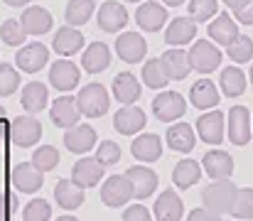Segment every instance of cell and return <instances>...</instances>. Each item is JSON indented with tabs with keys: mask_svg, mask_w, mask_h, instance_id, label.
<instances>
[{
	"mask_svg": "<svg viewBox=\"0 0 253 221\" xmlns=\"http://www.w3.org/2000/svg\"><path fill=\"white\" fill-rule=\"evenodd\" d=\"M236 194H239V189L231 179H214L202 194L204 209H209L214 214H229L231 207H234Z\"/></svg>",
	"mask_w": 253,
	"mask_h": 221,
	"instance_id": "cell-1",
	"label": "cell"
},
{
	"mask_svg": "<svg viewBox=\"0 0 253 221\" xmlns=\"http://www.w3.org/2000/svg\"><path fill=\"white\" fill-rule=\"evenodd\" d=\"M108 103H111V96L106 93V88L96 81L86 84L84 88L79 91L77 96V106H79V113L91 116V118H98L108 111Z\"/></svg>",
	"mask_w": 253,
	"mask_h": 221,
	"instance_id": "cell-2",
	"label": "cell"
},
{
	"mask_svg": "<svg viewBox=\"0 0 253 221\" xmlns=\"http://www.w3.org/2000/svg\"><path fill=\"white\" fill-rule=\"evenodd\" d=\"M187 54H189L192 69L199 74H209V72H214V69H219V64H221V59H224L221 52H219V47H216L214 42H209V40L194 42Z\"/></svg>",
	"mask_w": 253,
	"mask_h": 221,
	"instance_id": "cell-3",
	"label": "cell"
},
{
	"mask_svg": "<svg viewBox=\"0 0 253 221\" xmlns=\"http://www.w3.org/2000/svg\"><path fill=\"white\" fill-rule=\"evenodd\" d=\"M10 182H12V187H15L17 192H22V194H35V192H40V187H42V182H44V175H42L32 162H20V165L12 167Z\"/></svg>",
	"mask_w": 253,
	"mask_h": 221,
	"instance_id": "cell-4",
	"label": "cell"
},
{
	"mask_svg": "<svg viewBox=\"0 0 253 221\" xmlns=\"http://www.w3.org/2000/svg\"><path fill=\"white\" fill-rule=\"evenodd\" d=\"M130 197H133V184H130V179L126 175L123 177L121 175H113L101 187V202L106 207H123Z\"/></svg>",
	"mask_w": 253,
	"mask_h": 221,
	"instance_id": "cell-5",
	"label": "cell"
},
{
	"mask_svg": "<svg viewBox=\"0 0 253 221\" xmlns=\"http://www.w3.org/2000/svg\"><path fill=\"white\" fill-rule=\"evenodd\" d=\"M10 138L12 143L20 147H30L35 145L42 138V123L32 116H20L10 123Z\"/></svg>",
	"mask_w": 253,
	"mask_h": 221,
	"instance_id": "cell-6",
	"label": "cell"
},
{
	"mask_svg": "<svg viewBox=\"0 0 253 221\" xmlns=\"http://www.w3.org/2000/svg\"><path fill=\"white\" fill-rule=\"evenodd\" d=\"M229 140L234 145H249L251 140V113L246 106H234L229 111Z\"/></svg>",
	"mask_w": 253,
	"mask_h": 221,
	"instance_id": "cell-7",
	"label": "cell"
},
{
	"mask_svg": "<svg viewBox=\"0 0 253 221\" xmlns=\"http://www.w3.org/2000/svg\"><path fill=\"white\" fill-rule=\"evenodd\" d=\"M184 108H187V103L177 91H163L160 96L153 98V113L158 116V121H165V123L184 116Z\"/></svg>",
	"mask_w": 253,
	"mask_h": 221,
	"instance_id": "cell-8",
	"label": "cell"
},
{
	"mask_svg": "<svg viewBox=\"0 0 253 221\" xmlns=\"http://www.w3.org/2000/svg\"><path fill=\"white\" fill-rule=\"evenodd\" d=\"M207 32H209L211 42L219 44V47H231L241 37L236 20L231 15H226V12H219V17H214V22H209V30Z\"/></svg>",
	"mask_w": 253,
	"mask_h": 221,
	"instance_id": "cell-9",
	"label": "cell"
},
{
	"mask_svg": "<svg viewBox=\"0 0 253 221\" xmlns=\"http://www.w3.org/2000/svg\"><path fill=\"white\" fill-rule=\"evenodd\" d=\"M15 62H17V67H20L22 72L37 74L49 62V49H47L44 44H40V42H30V44H25V47L15 54Z\"/></svg>",
	"mask_w": 253,
	"mask_h": 221,
	"instance_id": "cell-10",
	"label": "cell"
},
{
	"mask_svg": "<svg viewBox=\"0 0 253 221\" xmlns=\"http://www.w3.org/2000/svg\"><path fill=\"white\" fill-rule=\"evenodd\" d=\"M116 52L123 62L128 64H138L145 54H148V42L145 37H140L138 32H126L116 40Z\"/></svg>",
	"mask_w": 253,
	"mask_h": 221,
	"instance_id": "cell-11",
	"label": "cell"
},
{
	"mask_svg": "<svg viewBox=\"0 0 253 221\" xmlns=\"http://www.w3.org/2000/svg\"><path fill=\"white\" fill-rule=\"evenodd\" d=\"M103 177V165L96 160V157H82L79 162H74L72 167V182L77 187H96Z\"/></svg>",
	"mask_w": 253,
	"mask_h": 221,
	"instance_id": "cell-12",
	"label": "cell"
},
{
	"mask_svg": "<svg viewBox=\"0 0 253 221\" xmlns=\"http://www.w3.org/2000/svg\"><path fill=\"white\" fill-rule=\"evenodd\" d=\"M98 27L103 32H118L121 27L128 25V10L116 2V0H106L101 7H98Z\"/></svg>",
	"mask_w": 253,
	"mask_h": 221,
	"instance_id": "cell-13",
	"label": "cell"
},
{
	"mask_svg": "<svg viewBox=\"0 0 253 221\" xmlns=\"http://www.w3.org/2000/svg\"><path fill=\"white\" fill-rule=\"evenodd\" d=\"M197 133L204 143L209 145H219L224 140V113L221 111H209L204 116H199L197 121Z\"/></svg>",
	"mask_w": 253,
	"mask_h": 221,
	"instance_id": "cell-14",
	"label": "cell"
},
{
	"mask_svg": "<svg viewBox=\"0 0 253 221\" xmlns=\"http://www.w3.org/2000/svg\"><path fill=\"white\" fill-rule=\"evenodd\" d=\"M49 116H52V121H54V126H59V128H74L77 123H79V106H77V98H72V96H59L54 103H52V111H49Z\"/></svg>",
	"mask_w": 253,
	"mask_h": 221,
	"instance_id": "cell-15",
	"label": "cell"
},
{
	"mask_svg": "<svg viewBox=\"0 0 253 221\" xmlns=\"http://www.w3.org/2000/svg\"><path fill=\"white\" fill-rule=\"evenodd\" d=\"M135 22L140 30L145 32H158L165 22H168V10L160 5V2H143L135 12Z\"/></svg>",
	"mask_w": 253,
	"mask_h": 221,
	"instance_id": "cell-16",
	"label": "cell"
},
{
	"mask_svg": "<svg viewBox=\"0 0 253 221\" xmlns=\"http://www.w3.org/2000/svg\"><path fill=\"white\" fill-rule=\"evenodd\" d=\"M145 113H143V108H138V106H123L118 113H116V118H113V128L121 133V135H135L140 128H145Z\"/></svg>",
	"mask_w": 253,
	"mask_h": 221,
	"instance_id": "cell-17",
	"label": "cell"
},
{
	"mask_svg": "<svg viewBox=\"0 0 253 221\" xmlns=\"http://www.w3.org/2000/svg\"><path fill=\"white\" fill-rule=\"evenodd\" d=\"M126 177L130 179V184H133V197H138V199H148V197L155 192V187H158V175H155L150 167L135 165V167H130V170L126 172Z\"/></svg>",
	"mask_w": 253,
	"mask_h": 221,
	"instance_id": "cell-18",
	"label": "cell"
},
{
	"mask_svg": "<svg viewBox=\"0 0 253 221\" xmlns=\"http://www.w3.org/2000/svg\"><path fill=\"white\" fill-rule=\"evenodd\" d=\"M202 167L211 179H229V175L234 172V160L224 150H209L202 160Z\"/></svg>",
	"mask_w": 253,
	"mask_h": 221,
	"instance_id": "cell-19",
	"label": "cell"
},
{
	"mask_svg": "<svg viewBox=\"0 0 253 221\" xmlns=\"http://www.w3.org/2000/svg\"><path fill=\"white\" fill-rule=\"evenodd\" d=\"M49 81L59 91H72L79 84V67L74 62H69V59H59L49 69Z\"/></svg>",
	"mask_w": 253,
	"mask_h": 221,
	"instance_id": "cell-20",
	"label": "cell"
},
{
	"mask_svg": "<svg viewBox=\"0 0 253 221\" xmlns=\"http://www.w3.org/2000/svg\"><path fill=\"white\" fill-rule=\"evenodd\" d=\"M113 96L123 106H133L140 98V81L130 72H121L113 76Z\"/></svg>",
	"mask_w": 253,
	"mask_h": 221,
	"instance_id": "cell-21",
	"label": "cell"
},
{
	"mask_svg": "<svg viewBox=\"0 0 253 221\" xmlns=\"http://www.w3.org/2000/svg\"><path fill=\"white\" fill-rule=\"evenodd\" d=\"M194 37H197V22L192 17H174L169 22L168 32H165V42L177 47V49L182 44H189Z\"/></svg>",
	"mask_w": 253,
	"mask_h": 221,
	"instance_id": "cell-22",
	"label": "cell"
},
{
	"mask_svg": "<svg viewBox=\"0 0 253 221\" xmlns=\"http://www.w3.org/2000/svg\"><path fill=\"white\" fill-rule=\"evenodd\" d=\"M155 219L158 221H179L184 214V204L179 199V194H174L172 189H165L158 199H155Z\"/></svg>",
	"mask_w": 253,
	"mask_h": 221,
	"instance_id": "cell-23",
	"label": "cell"
},
{
	"mask_svg": "<svg viewBox=\"0 0 253 221\" xmlns=\"http://www.w3.org/2000/svg\"><path fill=\"white\" fill-rule=\"evenodd\" d=\"M20 25L25 27L27 35H44V32H49V27H52V15H49V10H44L42 5H32V7H27V10L22 12Z\"/></svg>",
	"mask_w": 253,
	"mask_h": 221,
	"instance_id": "cell-24",
	"label": "cell"
},
{
	"mask_svg": "<svg viewBox=\"0 0 253 221\" xmlns=\"http://www.w3.org/2000/svg\"><path fill=\"white\" fill-rule=\"evenodd\" d=\"M130 152L140 162H155L163 155V143H160V138L155 133H145V135H138L130 143Z\"/></svg>",
	"mask_w": 253,
	"mask_h": 221,
	"instance_id": "cell-25",
	"label": "cell"
},
{
	"mask_svg": "<svg viewBox=\"0 0 253 221\" xmlns=\"http://www.w3.org/2000/svg\"><path fill=\"white\" fill-rule=\"evenodd\" d=\"M64 145H67V150H72L77 155H84L96 145V131L91 126H74V128L67 131Z\"/></svg>",
	"mask_w": 253,
	"mask_h": 221,
	"instance_id": "cell-26",
	"label": "cell"
},
{
	"mask_svg": "<svg viewBox=\"0 0 253 221\" xmlns=\"http://www.w3.org/2000/svg\"><path fill=\"white\" fill-rule=\"evenodd\" d=\"M189 98H192V103H194L199 111H207V108H214V106L219 103L221 96H219L214 81H209V79H199L197 84H192V88H189Z\"/></svg>",
	"mask_w": 253,
	"mask_h": 221,
	"instance_id": "cell-27",
	"label": "cell"
},
{
	"mask_svg": "<svg viewBox=\"0 0 253 221\" xmlns=\"http://www.w3.org/2000/svg\"><path fill=\"white\" fill-rule=\"evenodd\" d=\"M47 98H49V93H47V86H44V84L30 81V84L22 86L20 103H22V108H25L27 113H40V111L47 106Z\"/></svg>",
	"mask_w": 253,
	"mask_h": 221,
	"instance_id": "cell-28",
	"label": "cell"
},
{
	"mask_svg": "<svg viewBox=\"0 0 253 221\" xmlns=\"http://www.w3.org/2000/svg\"><path fill=\"white\" fill-rule=\"evenodd\" d=\"M84 189L82 187H77L72 179H59L57 182V187H54V199L59 202V207L62 209H79L82 204H84Z\"/></svg>",
	"mask_w": 253,
	"mask_h": 221,
	"instance_id": "cell-29",
	"label": "cell"
},
{
	"mask_svg": "<svg viewBox=\"0 0 253 221\" xmlns=\"http://www.w3.org/2000/svg\"><path fill=\"white\" fill-rule=\"evenodd\" d=\"M160 62H163V67H165L169 79H174V81H182L187 74L192 72L189 54L182 52V49H168V52L160 57Z\"/></svg>",
	"mask_w": 253,
	"mask_h": 221,
	"instance_id": "cell-30",
	"label": "cell"
},
{
	"mask_svg": "<svg viewBox=\"0 0 253 221\" xmlns=\"http://www.w3.org/2000/svg\"><path fill=\"white\" fill-rule=\"evenodd\" d=\"M108 64H111V49H108L103 42H93V44L86 47L84 57H82V67H84L88 74L103 72Z\"/></svg>",
	"mask_w": 253,
	"mask_h": 221,
	"instance_id": "cell-31",
	"label": "cell"
},
{
	"mask_svg": "<svg viewBox=\"0 0 253 221\" xmlns=\"http://www.w3.org/2000/svg\"><path fill=\"white\" fill-rule=\"evenodd\" d=\"M54 49H57V54H62V57H72V54H77L82 47H84V35L79 32V30H74V27H62L57 35H54Z\"/></svg>",
	"mask_w": 253,
	"mask_h": 221,
	"instance_id": "cell-32",
	"label": "cell"
},
{
	"mask_svg": "<svg viewBox=\"0 0 253 221\" xmlns=\"http://www.w3.org/2000/svg\"><path fill=\"white\" fill-rule=\"evenodd\" d=\"M197 143V135L192 131L189 123H174L168 131V145L177 152H192V147Z\"/></svg>",
	"mask_w": 253,
	"mask_h": 221,
	"instance_id": "cell-33",
	"label": "cell"
},
{
	"mask_svg": "<svg viewBox=\"0 0 253 221\" xmlns=\"http://www.w3.org/2000/svg\"><path fill=\"white\" fill-rule=\"evenodd\" d=\"M202 177V170H199V162L197 160H179L174 165V172H172V182L179 187V189H189L192 184H197Z\"/></svg>",
	"mask_w": 253,
	"mask_h": 221,
	"instance_id": "cell-34",
	"label": "cell"
},
{
	"mask_svg": "<svg viewBox=\"0 0 253 221\" xmlns=\"http://www.w3.org/2000/svg\"><path fill=\"white\" fill-rule=\"evenodd\" d=\"M221 91L224 96H241L246 88V74L241 72L239 67H226L221 69Z\"/></svg>",
	"mask_w": 253,
	"mask_h": 221,
	"instance_id": "cell-35",
	"label": "cell"
},
{
	"mask_svg": "<svg viewBox=\"0 0 253 221\" xmlns=\"http://www.w3.org/2000/svg\"><path fill=\"white\" fill-rule=\"evenodd\" d=\"M93 0H69L67 5V22L69 27H77V25H86L88 17L93 15Z\"/></svg>",
	"mask_w": 253,
	"mask_h": 221,
	"instance_id": "cell-36",
	"label": "cell"
},
{
	"mask_svg": "<svg viewBox=\"0 0 253 221\" xmlns=\"http://www.w3.org/2000/svg\"><path fill=\"white\" fill-rule=\"evenodd\" d=\"M143 81H145V86H150V88H165V86H168L169 76L160 59H148V62H145V67H143Z\"/></svg>",
	"mask_w": 253,
	"mask_h": 221,
	"instance_id": "cell-37",
	"label": "cell"
},
{
	"mask_svg": "<svg viewBox=\"0 0 253 221\" xmlns=\"http://www.w3.org/2000/svg\"><path fill=\"white\" fill-rule=\"evenodd\" d=\"M234 219H244V221H251L253 219V187H244L239 189L236 199H234V207L229 212Z\"/></svg>",
	"mask_w": 253,
	"mask_h": 221,
	"instance_id": "cell-38",
	"label": "cell"
},
{
	"mask_svg": "<svg viewBox=\"0 0 253 221\" xmlns=\"http://www.w3.org/2000/svg\"><path fill=\"white\" fill-rule=\"evenodd\" d=\"M32 165L40 170V172H49L59 165V150L54 145H42L32 152Z\"/></svg>",
	"mask_w": 253,
	"mask_h": 221,
	"instance_id": "cell-39",
	"label": "cell"
},
{
	"mask_svg": "<svg viewBox=\"0 0 253 221\" xmlns=\"http://www.w3.org/2000/svg\"><path fill=\"white\" fill-rule=\"evenodd\" d=\"M25 35H27L25 27H22L20 20H15V17L5 20L2 27H0V37H2V42L10 44V47H20V44L25 42Z\"/></svg>",
	"mask_w": 253,
	"mask_h": 221,
	"instance_id": "cell-40",
	"label": "cell"
},
{
	"mask_svg": "<svg viewBox=\"0 0 253 221\" xmlns=\"http://www.w3.org/2000/svg\"><path fill=\"white\" fill-rule=\"evenodd\" d=\"M226 54H229V59H234L236 64H246V62H251L253 57V40L251 37H239L231 47H226Z\"/></svg>",
	"mask_w": 253,
	"mask_h": 221,
	"instance_id": "cell-41",
	"label": "cell"
},
{
	"mask_svg": "<svg viewBox=\"0 0 253 221\" xmlns=\"http://www.w3.org/2000/svg\"><path fill=\"white\" fill-rule=\"evenodd\" d=\"M219 10L216 0H189V15L194 22H204L209 17H214Z\"/></svg>",
	"mask_w": 253,
	"mask_h": 221,
	"instance_id": "cell-42",
	"label": "cell"
},
{
	"mask_svg": "<svg viewBox=\"0 0 253 221\" xmlns=\"http://www.w3.org/2000/svg\"><path fill=\"white\" fill-rule=\"evenodd\" d=\"M49 217H52V207L44 199H32L22 209V221H49Z\"/></svg>",
	"mask_w": 253,
	"mask_h": 221,
	"instance_id": "cell-43",
	"label": "cell"
},
{
	"mask_svg": "<svg viewBox=\"0 0 253 221\" xmlns=\"http://www.w3.org/2000/svg\"><path fill=\"white\" fill-rule=\"evenodd\" d=\"M17 86H20V74L15 72V67H10V64L2 62L0 64V96L15 93Z\"/></svg>",
	"mask_w": 253,
	"mask_h": 221,
	"instance_id": "cell-44",
	"label": "cell"
},
{
	"mask_svg": "<svg viewBox=\"0 0 253 221\" xmlns=\"http://www.w3.org/2000/svg\"><path fill=\"white\" fill-rule=\"evenodd\" d=\"M96 160L106 167V165H116L118 160H121V147L118 143H113V140H103L101 145L96 147Z\"/></svg>",
	"mask_w": 253,
	"mask_h": 221,
	"instance_id": "cell-45",
	"label": "cell"
},
{
	"mask_svg": "<svg viewBox=\"0 0 253 221\" xmlns=\"http://www.w3.org/2000/svg\"><path fill=\"white\" fill-rule=\"evenodd\" d=\"M123 221H150V212L145 207H140V204H133V207L126 209Z\"/></svg>",
	"mask_w": 253,
	"mask_h": 221,
	"instance_id": "cell-46",
	"label": "cell"
},
{
	"mask_svg": "<svg viewBox=\"0 0 253 221\" xmlns=\"http://www.w3.org/2000/svg\"><path fill=\"white\" fill-rule=\"evenodd\" d=\"M187 221H221V217L219 214H214V212H209V209H192L189 212V219Z\"/></svg>",
	"mask_w": 253,
	"mask_h": 221,
	"instance_id": "cell-47",
	"label": "cell"
},
{
	"mask_svg": "<svg viewBox=\"0 0 253 221\" xmlns=\"http://www.w3.org/2000/svg\"><path fill=\"white\" fill-rule=\"evenodd\" d=\"M234 17H239V22H241V25H253V0L246 5V7L236 10V12H234Z\"/></svg>",
	"mask_w": 253,
	"mask_h": 221,
	"instance_id": "cell-48",
	"label": "cell"
},
{
	"mask_svg": "<svg viewBox=\"0 0 253 221\" xmlns=\"http://www.w3.org/2000/svg\"><path fill=\"white\" fill-rule=\"evenodd\" d=\"M224 2H226V5H229V7H231V10L236 12V10H241V7H246V5H249L251 0H224Z\"/></svg>",
	"mask_w": 253,
	"mask_h": 221,
	"instance_id": "cell-49",
	"label": "cell"
},
{
	"mask_svg": "<svg viewBox=\"0 0 253 221\" xmlns=\"http://www.w3.org/2000/svg\"><path fill=\"white\" fill-rule=\"evenodd\" d=\"M7 199H5V194H0V221H7Z\"/></svg>",
	"mask_w": 253,
	"mask_h": 221,
	"instance_id": "cell-50",
	"label": "cell"
},
{
	"mask_svg": "<svg viewBox=\"0 0 253 221\" xmlns=\"http://www.w3.org/2000/svg\"><path fill=\"white\" fill-rule=\"evenodd\" d=\"M5 5H10V7H22V5H27L30 0H2Z\"/></svg>",
	"mask_w": 253,
	"mask_h": 221,
	"instance_id": "cell-51",
	"label": "cell"
},
{
	"mask_svg": "<svg viewBox=\"0 0 253 221\" xmlns=\"http://www.w3.org/2000/svg\"><path fill=\"white\" fill-rule=\"evenodd\" d=\"M163 2H165V5H172V7H177V5H182L184 0H163Z\"/></svg>",
	"mask_w": 253,
	"mask_h": 221,
	"instance_id": "cell-52",
	"label": "cell"
},
{
	"mask_svg": "<svg viewBox=\"0 0 253 221\" xmlns=\"http://www.w3.org/2000/svg\"><path fill=\"white\" fill-rule=\"evenodd\" d=\"M57 221H79V219H74V217H62V219H57Z\"/></svg>",
	"mask_w": 253,
	"mask_h": 221,
	"instance_id": "cell-53",
	"label": "cell"
},
{
	"mask_svg": "<svg viewBox=\"0 0 253 221\" xmlns=\"http://www.w3.org/2000/svg\"><path fill=\"white\" fill-rule=\"evenodd\" d=\"M2 116H5V108H2V106H0V118H2Z\"/></svg>",
	"mask_w": 253,
	"mask_h": 221,
	"instance_id": "cell-54",
	"label": "cell"
},
{
	"mask_svg": "<svg viewBox=\"0 0 253 221\" xmlns=\"http://www.w3.org/2000/svg\"><path fill=\"white\" fill-rule=\"evenodd\" d=\"M128 2H140V0H128Z\"/></svg>",
	"mask_w": 253,
	"mask_h": 221,
	"instance_id": "cell-55",
	"label": "cell"
},
{
	"mask_svg": "<svg viewBox=\"0 0 253 221\" xmlns=\"http://www.w3.org/2000/svg\"><path fill=\"white\" fill-rule=\"evenodd\" d=\"M251 81H253V67H251Z\"/></svg>",
	"mask_w": 253,
	"mask_h": 221,
	"instance_id": "cell-56",
	"label": "cell"
}]
</instances>
